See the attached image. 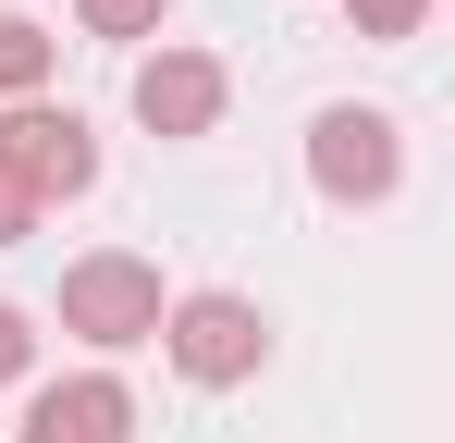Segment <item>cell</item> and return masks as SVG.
<instances>
[{
    "mask_svg": "<svg viewBox=\"0 0 455 443\" xmlns=\"http://www.w3.org/2000/svg\"><path fill=\"white\" fill-rule=\"evenodd\" d=\"M136 124L148 136H210L222 124V62L210 50H148L136 62Z\"/></svg>",
    "mask_w": 455,
    "mask_h": 443,
    "instance_id": "obj_6",
    "label": "cell"
},
{
    "mask_svg": "<svg viewBox=\"0 0 455 443\" xmlns=\"http://www.w3.org/2000/svg\"><path fill=\"white\" fill-rule=\"evenodd\" d=\"M50 62H62V37H50V25H25V12H0V99H37Z\"/></svg>",
    "mask_w": 455,
    "mask_h": 443,
    "instance_id": "obj_7",
    "label": "cell"
},
{
    "mask_svg": "<svg viewBox=\"0 0 455 443\" xmlns=\"http://www.w3.org/2000/svg\"><path fill=\"white\" fill-rule=\"evenodd\" d=\"M307 185L320 197H345V210H370L406 185V148H394V111H357V99H332L320 124H307Z\"/></svg>",
    "mask_w": 455,
    "mask_h": 443,
    "instance_id": "obj_1",
    "label": "cell"
},
{
    "mask_svg": "<svg viewBox=\"0 0 455 443\" xmlns=\"http://www.w3.org/2000/svg\"><path fill=\"white\" fill-rule=\"evenodd\" d=\"M160 308H172L160 271H148V259H124V246H99V259L62 271V333H86V345H148Z\"/></svg>",
    "mask_w": 455,
    "mask_h": 443,
    "instance_id": "obj_2",
    "label": "cell"
},
{
    "mask_svg": "<svg viewBox=\"0 0 455 443\" xmlns=\"http://www.w3.org/2000/svg\"><path fill=\"white\" fill-rule=\"evenodd\" d=\"M160 345L185 382H246V369L271 358V320L246 308V295H172L160 308Z\"/></svg>",
    "mask_w": 455,
    "mask_h": 443,
    "instance_id": "obj_3",
    "label": "cell"
},
{
    "mask_svg": "<svg viewBox=\"0 0 455 443\" xmlns=\"http://www.w3.org/2000/svg\"><path fill=\"white\" fill-rule=\"evenodd\" d=\"M75 12L99 25V37H148V25H160V0H75Z\"/></svg>",
    "mask_w": 455,
    "mask_h": 443,
    "instance_id": "obj_9",
    "label": "cell"
},
{
    "mask_svg": "<svg viewBox=\"0 0 455 443\" xmlns=\"http://www.w3.org/2000/svg\"><path fill=\"white\" fill-rule=\"evenodd\" d=\"M12 443H136V394L111 369H75V382H37L25 394V431Z\"/></svg>",
    "mask_w": 455,
    "mask_h": 443,
    "instance_id": "obj_5",
    "label": "cell"
},
{
    "mask_svg": "<svg viewBox=\"0 0 455 443\" xmlns=\"http://www.w3.org/2000/svg\"><path fill=\"white\" fill-rule=\"evenodd\" d=\"M25 234H37V197H25V185L0 173V246H25Z\"/></svg>",
    "mask_w": 455,
    "mask_h": 443,
    "instance_id": "obj_11",
    "label": "cell"
},
{
    "mask_svg": "<svg viewBox=\"0 0 455 443\" xmlns=\"http://www.w3.org/2000/svg\"><path fill=\"white\" fill-rule=\"evenodd\" d=\"M25 358H37V320H25V308H0V382H25Z\"/></svg>",
    "mask_w": 455,
    "mask_h": 443,
    "instance_id": "obj_10",
    "label": "cell"
},
{
    "mask_svg": "<svg viewBox=\"0 0 455 443\" xmlns=\"http://www.w3.org/2000/svg\"><path fill=\"white\" fill-rule=\"evenodd\" d=\"M345 25H357V37H419L431 0H345Z\"/></svg>",
    "mask_w": 455,
    "mask_h": 443,
    "instance_id": "obj_8",
    "label": "cell"
},
{
    "mask_svg": "<svg viewBox=\"0 0 455 443\" xmlns=\"http://www.w3.org/2000/svg\"><path fill=\"white\" fill-rule=\"evenodd\" d=\"M0 173L50 210V197H86L99 185V136H86L75 111H50V99H12V124H0Z\"/></svg>",
    "mask_w": 455,
    "mask_h": 443,
    "instance_id": "obj_4",
    "label": "cell"
}]
</instances>
